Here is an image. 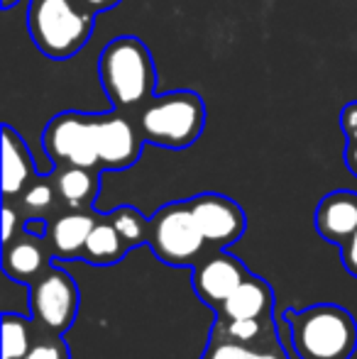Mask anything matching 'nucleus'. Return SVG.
<instances>
[{
    "label": "nucleus",
    "mask_w": 357,
    "mask_h": 359,
    "mask_svg": "<svg viewBox=\"0 0 357 359\" xmlns=\"http://www.w3.org/2000/svg\"><path fill=\"white\" fill-rule=\"evenodd\" d=\"M98 76L110 108L137 115L157 88V67L140 37L123 34L110 39L98 59Z\"/></svg>",
    "instance_id": "nucleus-1"
},
{
    "label": "nucleus",
    "mask_w": 357,
    "mask_h": 359,
    "mask_svg": "<svg viewBox=\"0 0 357 359\" xmlns=\"http://www.w3.org/2000/svg\"><path fill=\"white\" fill-rule=\"evenodd\" d=\"M291 345L299 359H350L357 350V320L335 303L286 311Z\"/></svg>",
    "instance_id": "nucleus-2"
},
{
    "label": "nucleus",
    "mask_w": 357,
    "mask_h": 359,
    "mask_svg": "<svg viewBox=\"0 0 357 359\" xmlns=\"http://www.w3.org/2000/svg\"><path fill=\"white\" fill-rule=\"evenodd\" d=\"M95 13L79 0H29L27 32L47 59H72L88 44Z\"/></svg>",
    "instance_id": "nucleus-3"
},
{
    "label": "nucleus",
    "mask_w": 357,
    "mask_h": 359,
    "mask_svg": "<svg viewBox=\"0 0 357 359\" xmlns=\"http://www.w3.org/2000/svg\"><path fill=\"white\" fill-rule=\"evenodd\" d=\"M135 120L147 144L186 149L198 142L206 130V103L196 90H169L152 95Z\"/></svg>",
    "instance_id": "nucleus-4"
},
{
    "label": "nucleus",
    "mask_w": 357,
    "mask_h": 359,
    "mask_svg": "<svg viewBox=\"0 0 357 359\" xmlns=\"http://www.w3.org/2000/svg\"><path fill=\"white\" fill-rule=\"evenodd\" d=\"M147 247L157 259L177 269L194 266L210 250H218V247H210L203 237L189 201L167 203L149 217Z\"/></svg>",
    "instance_id": "nucleus-5"
},
{
    "label": "nucleus",
    "mask_w": 357,
    "mask_h": 359,
    "mask_svg": "<svg viewBox=\"0 0 357 359\" xmlns=\"http://www.w3.org/2000/svg\"><path fill=\"white\" fill-rule=\"evenodd\" d=\"M42 147L52 161V169L54 166L100 169L98 147H95V113L64 110L54 115L42 133Z\"/></svg>",
    "instance_id": "nucleus-6"
},
{
    "label": "nucleus",
    "mask_w": 357,
    "mask_h": 359,
    "mask_svg": "<svg viewBox=\"0 0 357 359\" xmlns=\"http://www.w3.org/2000/svg\"><path fill=\"white\" fill-rule=\"evenodd\" d=\"M79 286L62 266H49L37 281L29 284V313L37 327L64 335L79 316Z\"/></svg>",
    "instance_id": "nucleus-7"
},
{
    "label": "nucleus",
    "mask_w": 357,
    "mask_h": 359,
    "mask_svg": "<svg viewBox=\"0 0 357 359\" xmlns=\"http://www.w3.org/2000/svg\"><path fill=\"white\" fill-rule=\"evenodd\" d=\"M144 144L147 142L133 115L115 108L108 113H95V147L103 171H125L135 166L142 156Z\"/></svg>",
    "instance_id": "nucleus-8"
},
{
    "label": "nucleus",
    "mask_w": 357,
    "mask_h": 359,
    "mask_svg": "<svg viewBox=\"0 0 357 359\" xmlns=\"http://www.w3.org/2000/svg\"><path fill=\"white\" fill-rule=\"evenodd\" d=\"M245 276L248 266L238 257L228 255L225 250H210L203 259L191 266V288L215 313Z\"/></svg>",
    "instance_id": "nucleus-9"
},
{
    "label": "nucleus",
    "mask_w": 357,
    "mask_h": 359,
    "mask_svg": "<svg viewBox=\"0 0 357 359\" xmlns=\"http://www.w3.org/2000/svg\"><path fill=\"white\" fill-rule=\"evenodd\" d=\"M189 203L196 222H198L201 232H203L210 247L225 250V247L235 245L245 235V227H248L245 210L228 196L198 194L194 198H189Z\"/></svg>",
    "instance_id": "nucleus-10"
},
{
    "label": "nucleus",
    "mask_w": 357,
    "mask_h": 359,
    "mask_svg": "<svg viewBox=\"0 0 357 359\" xmlns=\"http://www.w3.org/2000/svg\"><path fill=\"white\" fill-rule=\"evenodd\" d=\"M54 252L47 237H34L20 232L13 242L3 245V271L15 284L29 286L52 266Z\"/></svg>",
    "instance_id": "nucleus-11"
},
{
    "label": "nucleus",
    "mask_w": 357,
    "mask_h": 359,
    "mask_svg": "<svg viewBox=\"0 0 357 359\" xmlns=\"http://www.w3.org/2000/svg\"><path fill=\"white\" fill-rule=\"evenodd\" d=\"M100 215H95L93 210H64L49 217V232L47 240L49 247L54 252V259H81L83 247L90 235V230L95 227Z\"/></svg>",
    "instance_id": "nucleus-12"
},
{
    "label": "nucleus",
    "mask_w": 357,
    "mask_h": 359,
    "mask_svg": "<svg viewBox=\"0 0 357 359\" xmlns=\"http://www.w3.org/2000/svg\"><path fill=\"white\" fill-rule=\"evenodd\" d=\"M316 230L330 245H345L357 232V194L333 191L321 198L316 208Z\"/></svg>",
    "instance_id": "nucleus-13"
},
{
    "label": "nucleus",
    "mask_w": 357,
    "mask_h": 359,
    "mask_svg": "<svg viewBox=\"0 0 357 359\" xmlns=\"http://www.w3.org/2000/svg\"><path fill=\"white\" fill-rule=\"evenodd\" d=\"M32 151L18 130L8 123L3 125V196L5 201L20 198L27 191V186L37 179Z\"/></svg>",
    "instance_id": "nucleus-14"
},
{
    "label": "nucleus",
    "mask_w": 357,
    "mask_h": 359,
    "mask_svg": "<svg viewBox=\"0 0 357 359\" xmlns=\"http://www.w3.org/2000/svg\"><path fill=\"white\" fill-rule=\"evenodd\" d=\"M218 318L230 320H243V318H269L274 316V291L264 279L248 271L243 281L238 284L228 301L215 311Z\"/></svg>",
    "instance_id": "nucleus-15"
},
{
    "label": "nucleus",
    "mask_w": 357,
    "mask_h": 359,
    "mask_svg": "<svg viewBox=\"0 0 357 359\" xmlns=\"http://www.w3.org/2000/svg\"><path fill=\"white\" fill-rule=\"evenodd\" d=\"M52 176L57 181L62 205L69 210H93L100 194V169L88 166H54Z\"/></svg>",
    "instance_id": "nucleus-16"
},
{
    "label": "nucleus",
    "mask_w": 357,
    "mask_h": 359,
    "mask_svg": "<svg viewBox=\"0 0 357 359\" xmlns=\"http://www.w3.org/2000/svg\"><path fill=\"white\" fill-rule=\"evenodd\" d=\"M201 359H289L279 335L271 332L260 340H233L210 330L208 345Z\"/></svg>",
    "instance_id": "nucleus-17"
},
{
    "label": "nucleus",
    "mask_w": 357,
    "mask_h": 359,
    "mask_svg": "<svg viewBox=\"0 0 357 359\" xmlns=\"http://www.w3.org/2000/svg\"><path fill=\"white\" fill-rule=\"evenodd\" d=\"M128 252H130V247L125 245V240L120 237L113 220H110L108 215H100L95 227L90 230L81 259L93 266H110V264H118Z\"/></svg>",
    "instance_id": "nucleus-18"
},
{
    "label": "nucleus",
    "mask_w": 357,
    "mask_h": 359,
    "mask_svg": "<svg viewBox=\"0 0 357 359\" xmlns=\"http://www.w3.org/2000/svg\"><path fill=\"white\" fill-rule=\"evenodd\" d=\"M37 337L32 318L5 311L3 316V359H25Z\"/></svg>",
    "instance_id": "nucleus-19"
},
{
    "label": "nucleus",
    "mask_w": 357,
    "mask_h": 359,
    "mask_svg": "<svg viewBox=\"0 0 357 359\" xmlns=\"http://www.w3.org/2000/svg\"><path fill=\"white\" fill-rule=\"evenodd\" d=\"M20 203H22V210H27L29 215L47 217L49 220V213H54V208L62 203L52 171H49L47 176H37V179L27 186V191L20 196Z\"/></svg>",
    "instance_id": "nucleus-20"
},
{
    "label": "nucleus",
    "mask_w": 357,
    "mask_h": 359,
    "mask_svg": "<svg viewBox=\"0 0 357 359\" xmlns=\"http://www.w3.org/2000/svg\"><path fill=\"white\" fill-rule=\"evenodd\" d=\"M108 217L113 220V225L118 227L120 237H123L125 245L130 247V252H133L135 247L147 245L149 217H144L137 208H133V205H120V208L110 210Z\"/></svg>",
    "instance_id": "nucleus-21"
},
{
    "label": "nucleus",
    "mask_w": 357,
    "mask_h": 359,
    "mask_svg": "<svg viewBox=\"0 0 357 359\" xmlns=\"http://www.w3.org/2000/svg\"><path fill=\"white\" fill-rule=\"evenodd\" d=\"M213 332H220L225 337H233V340H260V337H267L271 332H276L274 316L269 318H243V320H230V318H218L210 327Z\"/></svg>",
    "instance_id": "nucleus-22"
},
{
    "label": "nucleus",
    "mask_w": 357,
    "mask_h": 359,
    "mask_svg": "<svg viewBox=\"0 0 357 359\" xmlns=\"http://www.w3.org/2000/svg\"><path fill=\"white\" fill-rule=\"evenodd\" d=\"M25 359H72V355H69V347L62 340V335L37 327V337H34Z\"/></svg>",
    "instance_id": "nucleus-23"
},
{
    "label": "nucleus",
    "mask_w": 357,
    "mask_h": 359,
    "mask_svg": "<svg viewBox=\"0 0 357 359\" xmlns=\"http://www.w3.org/2000/svg\"><path fill=\"white\" fill-rule=\"evenodd\" d=\"M20 232H22V227H20V213L10 205V201H5V205H3V245L13 242Z\"/></svg>",
    "instance_id": "nucleus-24"
},
{
    "label": "nucleus",
    "mask_w": 357,
    "mask_h": 359,
    "mask_svg": "<svg viewBox=\"0 0 357 359\" xmlns=\"http://www.w3.org/2000/svg\"><path fill=\"white\" fill-rule=\"evenodd\" d=\"M340 128H343L345 140H357V100L340 110Z\"/></svg>",
    "instance_id": "nucleus-25"
},
{
    "label": "nucleus",
    "mask_w": 357,
    "mask_h": 359,
    "mask_svg": "<svg viewBox=\"0 0 357 359\" xmlns=\"http://www.w3.org/2000/svg\"><path fill=\"white\" fill-rule=\"evenodd\" d=\"M340 259H343L345 271L357 279V232L345 242V245H340Z\"/></svg>",
    "instance_id": "nucleus-26"
},
{
    "label": "nucleus",
    "mask_w": 357,
    "mask_h": 359,
    "mask_svg": "<svg viewBox=\"0 0 357 359\" xmlns=\"http://www.w3.org/2000/svg\"><path fill=\"white\" fill-rule=\"evenodd\" d=\"M22 230L29 232L34 237H47L49 232V220L47 217H37V215H29L22 220Z\"/></svg>",
    "instance_id": "nucleus-27"
},
{
    "label": "nucleus",
    "mask_w": 357,
    "mask_h": 359,
    "mask_svg": "<svg viewBox=\"0 0 357 359\" xmlns=\"http://www.w3.org/2000/svg\"><path fill=\"white\" fill-rule=\"evenodd\" d=\"M79 3H83L86 8L90 10V13L100 15V13H108V10L118 8L123 0H79Z\"/></svg>",
    "instance_id": "nucleus-28"
},
{
    "label": "nucleus",
    "mask_w": 357,
    "mask_h": 359,
    "mask_svg": "<svg viewBox=\"0 0 357 359\" xmlns=\"http://www.w3.org/2000/svg\"><path fill=\"white\" fill-rule=\"evenodd\" d=\"M345 166L357 179V140H348V144H345Z\"/></svg>",
    "instance_id": "nucleus-29"
},
{
    "label": "nucleus",
    "mask_w": 357,
    "mask_h": 359,
    "mask_svg": "<svg viewBox=\"0 0 357 359\" xmlns=\"http://www.w3.org/2000/svg\"><path fill=\"white\" fill-rule=\"evenodd\" d=\"M18 3H20V0H3L0 5H3V10H10V8H15Z\"/></svg>",
    "instance_id": "nucleus-30"
}]
</instances>
